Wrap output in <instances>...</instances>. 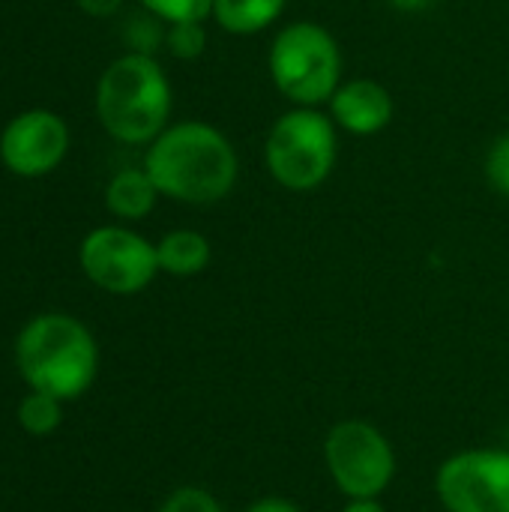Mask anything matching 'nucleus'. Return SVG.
Returning <instances> with one entry per match:
<instances>
[{
    "mask_svg": "<svg viewBox=\"0 0 509 512\" xmlns=\"http://www.w3.org/2000/svg\"><path fill=\"white\" fill-rule=\"evenodd\" d=\"M81 270L108 294H138L159 273V258L135 231L96 228L81 243Z\"/></svg>",
    "mask_w": 509,
    "mask_h": 512,
    "instance_id": "8",
    "label": "nucleus"
},
{
    "mask_svg": "<svg viewBox=\"0 0 509 512\" xmlns=\"http://www.w3.org/2000/svg\"><path fill=\"white\" fill-rule=\"evenodd\" d=\"M156 195H159V189L147 171L126 168V171L114 174V180L108 183L105 204L120 219H144L153 210Z\"/></svg>",
    "mask_w": 509,
    "mask_h": 512,
    "instance_id": "12",
    "label": "nucleus"
},
{
    "mask_svg": "<svg viewBox=\"0 0 509 512\" xmlns=\"http://www.w3.org/2000/svg\"><path fill=\"white\" fill-rule=\"evenodd\" d=\"M435 495L444 512H509V450L468 447L435 471Z\"/></svg>",
    "mask_w": 509,
    "mask_h": 512,
    "instance_id": "7",
    "label": "nucleus"
},
{
    "mask_svg": "<svg viewBox=\"0 0 509 512\" xmlns=\"http://www.w3.org/2000/svg\"><path fill=\"white\" fill-rule=\"evenodd\" d=\"M168 48L180 60H195L207 48V33H204L201 21L171 24V30H168Z\"/></svg>",
    "mask_w": 509,
    "mask_h": 512,
    "instance_id": "16",
    "label": "nucleus"
},
{
    "mask_svg": "<svg viewBox=\"0 0 509 512\" xmlns=\"http://www.w3.org/2000/svg\"><path fill=\"white\" fill-rule=\"evenodd\" d=\"M270 78L279 93L300 108L330 102L342 78V51L330 30L312 21L282 27L270 45Z\"/></svg>",
    "mask_w": 509,
    "mask_h": 512,
    "instance_id": "4",
    "label": "nucleus"
},
{
    "mask_svg": "<svg viewBox=\"0 0 509 512\" xmlns=\"http://www.w3.org/2000/svg\"><path fill=\"white\" fill-rule=\"evenodd\" d=\"M243 512H303L300 504H294L291 498H282V495H264L258 501H252Z\"/></svg>",
    "mask_w": 509,
    "mask_h": 512,
    "instance_id": "19",
    "label": "nucleus"
},
{
    "mask_svg": "<svg viewBox=\"0 0 509 512\" xmlns=\"http://www.w3.org/2000/svg\"><path fill=\"white\" fill-rule=\"evenodd\" d=\"M387 3L396 9H405V12H420V9H429L435 0H387Z\"/></svg>",
    "mask_w": 509,
    "mask_h": 512,
    "instance_id": "22",
    "label": "nucleus"
},
{
    "mask_svg": "<svg viewBox=\"0 0 509 512\" xmlns=\"http://www.w3.org/2000/svg\"><path fill=\"white\" fill-rule=\"evenodd\" d=\"M342 512H390V510L384 507V501H381V498H351V501H345Z\"/></svg>",
    "mask_w": 509,
    "mask_h": 512,
    "instance_id": "20",
    "label": "nucleus"
},
{
    "mask_svg": "<svg viewBox=\"0 0 509 512\" xmlns=\"http://www.w3.org/2000/svg\"><path fill=\"white\" fill-rule=\"evenodd\" d=\"M96 111L117 141H156L171 114V84L162 66L147 54L114 60L99 81Z\"/></svg>",
    "mask_w": 509,
    "mask_h": 512,
    "instance_id": "3",
    "label": "nucleus"
},
{
    "mask_svg": "<svg viewBox=\"0 0 509 512\" xmlns=\"http://www.w3.org/2000/svg\"><path fill=\"white\" fill-rule=\"evenodd\" d=\"M69 147V132L63 120L51 111L18 114L0 138V156L9 171L24 177H39L57 168Z\"/></svg>",
    "mask_w": 509,
    "mask_h": 512,
    "instance_id": "9",
    "label": "nucleus"
},
{
    "mask_svg": "<svg viewBox=\"0 0 509 512\" xmlns=\"http://www.w3.org/2000/svg\"><path fill=\"white\" fill-rule=\"evenodd\" d=\"M63 420V411H60V399L48 396V393H36L30 390V396L21 399L18 405V423L27 435H51Z\"/></svg>",
    "mask_w": 509,
    "mask_h": 512,
    "instance_id": "14",
    "label": "nucleus"
},
{
    "mask_svg": "<svg viewBox=\"0 0 509 512\" xmlns=\"http://www.w3.org/2000/svg\"><path fill=\"white\" fill-rule=\"evenodd\" d=\"M324 465L345 501L384 498L399 471V459L390 438L372 420L363 417H348L327 429Z\"/></svg>",
    "mask_w": 509,
    "mask_h": 512,
    "instance_id": "6",
    "label": "nucleus"
},
{
    "mask_svg": "<svg viewBox=\"0 0 509 512\" xmlns=\"http://www.w3.org/2000/svg\"><path fill=\"white\" fill-rule=\"evenodd\" d=\"M159 512H225V507L201 486H180L162 501Z\"/></svg>",
    "mask_w": 509,
    "mask_h": 512,
    "instance_id": "17",
    "label": "nucleus"
},
{
    "mask_svg": "<svg viewBox=\"0 0 509 512\" xmlns=\"http://www.w3.org/2000/svg\"><path fill=\"white\" fill-rule=\"evenodd\" d=\"M15 363L30 390L69 402L93 384L99 351L81 321L51 312L33 318L18 333Z\"/></svg>",
    "mask_w": 509,
    "mask_h": 512,
    "instance_id": "2",
    "label": "nucleus"
},
{
    "mask_svg": "<svg viewBox=\"0 0 509 512\" xmlns=\"http://www.w3.org/2000/svg\"><path fill=\"white\" fill-rule=\"evenodd\" d=\"M333 123L351 135H375L393 120V96L384 84L372 78H357L339 84L330 96Z\"/></svg>",
    "mask_w": 509,
    "mask_h": 512,
    "instance_id": "10",
    "label": "nucleus"
},
{
    "mask_svg": "<svg viewBox=\"0 0 509 512\" xmlns=\"http://www.w3.org/2000/svg\"><path fill=\"white\" fill-rule=\"evenodd\" d=\"M288 0H213V18L222 30L237 36H252L270 27Z\"/></svg>",
    "mask_w": 509,
    "mask_h": 512,
    "instance_id": "13",
    "label": "nucleus"
},
{
    "mask_svg": "<svg viewBox=\"0 0 509 512\" xmlns=\"http://www.w3.org/2000/svg\"><path fill=\"white\" fill-rule=\"evenodd\" d=\"M264 156L279 186L291 192H309L321 186L336 165V123L315 108L288 111L273 123Z\"/></svg>",
    "mask_w": 509,
    "mask_h": 512,
    "instance_id": "5",
    "label": "nucleus"
},
{
    "mask_svg": "<svg viewBox=\"0 0 509 512\" xmlns=\"http://www.w3.org/2000/svg\"><path fill=\"white\" fill-rule=\"evenodd\" d=\"M120 3L123 0H78V6L84 9V12H90V15H111V12H117L120 9Z\"/></svg>",
    "mask_w": 509,
    "mask_h": 512,
    "instance_id": "21",
    "label": "nucleus"
},
{
    "mask_svg": "<svg viewBox=\"0 0 509 512\" xmlns=\"http://www.w3.org/2000/svg\"><path fill=\"white\" fill-rule=\"evenodd\" d=\"M210 243L204 234L198 231H171L159 240L156 246V258H159V270L171 273V276H198L201 270H207L210 264Z\"/></svg>",
    "mask_w": 509,
    "mask_h": 512,
    "instance_id": "11",
    "label": "nucleus"
},
{
    "mask_svg": "<svg viewBox=\"0 0 509 512\" xmlns=\"http://www.w3.org/2000/svg\"><path fill=\"white\" fill-rule=\"evenodd\" d=\"M144 171L159 195L186 204H213L237 183V153L216 126L186 120L150 144Z\"/></svg>",
    "mask_w": 509,
    "mask_h": 512,
    "instance_id": "1",
    "label": "nucleus"
},
{
    "mask_svg": "<svg viewBox=\"0 0 509 512\" xmlns=\"http://www.w3.org/2000/svg\"><path fill=\"white\" fill-rule=\"evenodd\" d=\"M486 177L495 192L509 198V132L492 144V150L486 156Z\"/></svg>",
    "mask_w": 509,
    "mask_h": 512,
    "instance_id": "18",
    "label": "nucleus"
},
{
    "mask_svg": "<svg viewBox=\"0 0 509 512\" xmlns=\"http://www.w3.org/2000/svg\"><path fill=\"white\" fill-rule=\"evenodd\" d=\"M153 15L180 24V21H204L213 15V0H141Z\"/></svg>",
    "mask_w": 509,
    "mask_h": 512,
    "instance_id": "15",
    "label": "nucleus"
}]
</instances>
